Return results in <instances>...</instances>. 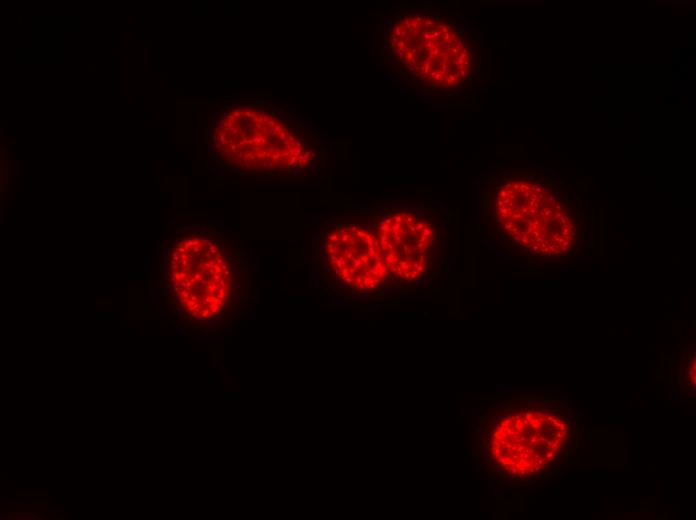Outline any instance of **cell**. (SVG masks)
<instances>
[{"mask_svg":"<svg viewBox=\"0 0 696 520\" xmlns=\"http://www.w3.org/2000/svg\"><path fill=\"white\" fill-rule=\"evenodd\" d=\"M381 48L398 80L430 100L465 97L481 73L478 33L447 6L398 5L385 20Z\"/></svg>","mask_w":696,"mask_h":520,"instance_id":"obj_1","label":"cell"},{"mask_svg":"<svg viewBox=\"0 0 696 520\" xmlns=\"http://www.w3.org/2000/svg\"><path fill=\"white\" fill-rule=\"evenodd\" d=\"M213 142L224 163L252 173L299 172L315 157L283 121L254 107L225 113L215 127Z\"/></svg>","mask_w":696,"mask_h":520,"instance_id":"obj_2","label":"cell"},{"mask_svg":"<svg viewBox=\"0 0 696 520\" xmlns=\"http://www.w3.org/2000/svg\"><path fill=\"white\" fill-rule=\"evenodd\" d=\"M168 284L192 317L211 319L225 307L233 287L230 259L222 245L203 233H188L171 244Z\"/></svg>","mask_w":696,"mask_h":520,"instance_id":"obj_3","label":"cell"},{"mask_svg":"<svg viewBox=\"0 0 696 520\" xmlns=\"http://www.w3.org/2000/svg\"><path fill=\"white\" fill-rule=\"evenodd\" d=\"M491 205L496 222L508 237L531 249L546 243L553 222L567 221L563 204L531 177L501 180L494 189Z\"/></svg>","mask_w":696,"mask_h":520,"instance_id":"obj_4","label":"cell"},{"mask_svg":"<svg viewBox=\"0 0 696 520\" xmlns=\"http://www.w3.org/2000/svg\"><path fill=\"white\" fill-rule=\"evenodd\" d=\"M375 234L388 273L403 280H414L424 273L436 235L425 214L409 208L393 210L378 220Z\"/></svg>","mask_w":696,"mask_h":520,"instance_id":"obj_5","label":"cell"},{"mask_svg":"<svg viewBox=\"0 0 696 520\" xmlns=\"http://www.w3.org/2000/svg\"><path fill=\"white\" fill-rule=\"evenodd\" d=\"M324 249L336 277L355 290H373L388 274L377 236L365 227L337 226L327 234Z\"/></svg>","mask_w":696,"mask_h":520,"instance_id":"obj_6","label":"cell"}]
</instances>
